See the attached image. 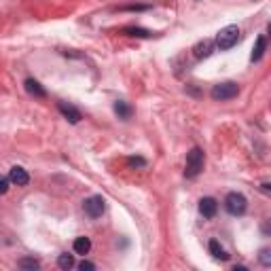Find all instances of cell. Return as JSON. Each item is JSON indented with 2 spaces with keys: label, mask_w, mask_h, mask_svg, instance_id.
Instances as JSON below:
<instances>
[{
  "label": "cell",
  "mask_w": 271,
  "mask_h": 271,
  "mask_svg": "<svg viewBox=\"0 0 271 271\" xmlns=\"http://www.w3.org/2000/svg\"><path fill=\"white\" fill-rule=\"evenodd\" d=\"M204 170V153L199 146H193L187 153V165H184V176L187 178H197Z\"/></svg>",
  "instance_id": "cell-1"
},
{
  "label": "cell",
  "mask_w": 271,
  "mask_h": 271,
  "mask_svg": "<svg viewBox=\"0 0 271 271\" xmlns=\"http://www.w3.org/2000/svg\"><path fill=\"white\" fill-rule=\"evenodd\" d=\"M239 40V28L238 26H224L221 32L216 34V47L221 51H229L231 47H235Z\"/></svg>",
  "instance_id": "cell-2"
},
{
  "label": "cell",
  "mask_w": 271,
  "mask_h": 271,
  "mask_svg": "<svg viewBox=\"0 0 271 271\" xmlns=\"http://www.w3.org/2000/svg\"><path fill=\"white\" fill-rule=\"evenodd\" d=\"M238 94H239V85L233 83V80H224V83H218L210 91L212 100H216V102L233 100V97H238Z\"/></svg>",
  "instance_id": "cell-3"
},
{
  "label": "cell",
  "mask_w": 271,
  "mask_h": 271,
  "mask_svg": "<svg viewBox=\"0 0 271 271\" xmlns=\"http://www.w3.org/2000/svg\"><path fill=\"white\" fill-rule=\"evenodd\" d=\"M246 207H248V199L238 191L229 193L227 197H224V210L231 216H241L246 212Z\"/></svg>",
  "instance_id": "cell-4"
},
{
  "label": "cell",
  "mask_w": 271,
  "mask_h": 271,
  "mask_svg": "<svg viewBox=\"0 0 271 271\" xmlns=\"http://www.w3.org/2000/svg\"><path fill=\"white\" fill-rule=\"evenodd\" d=\"M83 210L89 218H100L104 210H106V201H104L102 195H91V197L83 201Z\"/></svg>",
  "instance_id": "cell-5"
},
{
  "label": "cell",
  "mask_w": 271,
  "mask_h": 271,
  "mask_svg": "<svg viewBox=\"0 0 271 271\" xmlns=\"http://www.w3.org/2000/svg\"><path fill=\"white\" fill-rule=\"evenodd\" d=\"M214 47H216V43H214V40L204 38V40H199V43H195V47H193V55L197 57V60H206V57H210L212 53H214Z\"/></svg>",
  "instance_id": "cell-6"
},
{
  "label": "cell",
  "mask_w": 271,
  "mask_h": 271,
  "mask_svg": "<svg viewBox=\"0 0 271 271\" xmlns=\"http://www.w3.org/2000/svg\"><path fill=\"white\" fill-rule=\"evenodd\" d=\"M218 212V201L214 197H201L199 199V214L204 218H214Z\"/></svg>",
  "instance_id": "cell-7"
},
{
  "label": "cell",
  "mask_w": 271,
  "mask_h": 271,
  "mask_svg": "<svg viewBox=\"0 0 271 271\" xmlns=\"http://www.w3.org/2000/svg\"><path fill=\"white\" fill-rule=\"evenodd\" d=\"M9 178L13 184H17V187H26V184L30 182V174H28L24 168H19V165H13V168L9 170Z\"/></svg>",
  "instance_id": "cell-8"
},
{
  "label": "cell",
  "mask_w": 271,
  "mask_h": 271,
  "mask_svg": "<svg viewBox=\"0 0 271 271\" xmlns=\"http://www.w3.org/2000/svg\"><path fill=\"white\" fill-rule=\"evenodd\" d=\"M57 108H60V112L64 114V117L70 121L72 125H77L80 119H83V114H80V111H77L74 106H70V104H66V102H60L57 104Z\"/></svg>",
  "instance_id": "cell-9"
},
{
  "label": "cell",
  "mask_w": 271,
  "mask_h": 271,
  "mask_svg": "<svg viewBox=\"0 0 271 271\" xmlns=\"http://www.w3.org/2000/svg\"><path fill=\"white\" fill-rule=\"evenodd\" d=\"M24 87H26V91H28V94H30V96H34V97H45V96H47V91L43 89V85H40L36 79H26Z\"/></svg>",
  "instance_id": "cell-10"
},
{
  "label": "cell",
  "mask_w": 271,
  "mask_h": 271,
  "mask_svg": "<svg viewBox=\"0 0 271 271\" xmlns=\"http://www.w3.org/2000/svg\"><path fill=\"white\" fill-rule=\"evenodd\" d=\"M207 250H210V255L218 258V261H229V255H227V250L221 246V241L218 239H210V244H207Z\"/></svg>",
  "instance_id": "cell-11"
},
{
  "label": "cell",
  "mask_w": 271,
  "mask_h": 271,
  "mask_svg": "<svg viewBox=\"0 0 271 271\" xmlns=\"http://www.w3.org/2000/svg\"><path fill=\"white\" fill-rule=\"evenodd\" d=\"M72 248H74V252H77V255H83V256H85V255H87V252L91 250V239L85 238V235H80V238L74 239Z\"/></svg>",
  "instance_id": "cell-12"
},
{
  "label": "cell",
  "mask_w": 271,
  "mask_h": 271,
  "mask_svg": "<svg viewBox=\"0 0 271 271\" xmlns=\"http://www.w3.org/2000/svg\"><path fill=\"white\" fill-rule=\"evenodd\" d=\"M112 108H114V112H117V117H119V119H123V121H128V119L131 117V112H134V111H131L129 104H128V102H123V100H117Z\"/></svg>",
  "instance_id": "cell-13"
},
{
  "label": "cell",
  "mask_w": 271,
  "mask_h": 271,
  "mask_svg": "<svg viewBox=\"0 0 271 271\" xmlns=\"http://www.w3.org/2000/svg\"><path fill=\"white\" fill-rule=\"evenodd\" d=\"M265 49H267V38H265V36H258L256 43H255V49H252L250 60H252V62H258V60H261V57L265 55Z\"/></svg>",
  "instance_id": "cell-14"
},
{
  "label": "cell",
  "mask_w": 271,
  "mask_h": 271,
  "mask_svg": "<svg viewBox=\"0 0 271 271\" xmlns=\"http://www.w3.org/2000/svg\"><path fill=\"white\" fill-rule=\"evenodd\" d=\"M17 267L24 269V271H38L40 269V263L36 261V258H32V256H24V258H19Z\"/></svg>",
  "instance_id": "cell-15"
},
{
  "label": "cell",
  "mask_w": 271,
  "mask_h": 271,
  "mask_svg": "<svg viewBox=\"0 0 271 271\" xmlns=\"http://www.w3.org/2000/svg\"><path fill=\"white\" fill-rule=\"evenodd\" d=\"M57 267L64 269V271L72 269V267H74V255H68V252L60 255V256H57Z\"/></svg>",
  "instance_id": "cell-16"
},
{
  "label": "cell",
  "mask_w": 271,
  "mask_h": 271,
  "mask_svg": "<svg viewBox=\"0 0 271 271\" xmlns=\"http://www.w3.org/2000/svg\"><path fill=\"white\" fill-rule=\"evenodd\" d=\"M123 34H128V36H140V38H148L153 36L148 30H142V28H123Z\"/></svg>",
  "instance_id": "cell-17"
},
{
  "label": "cell",
  "mask_w": 271,
  "mask_h": 271,
  "mask_svg": "<svg viewBox=\"0 0 271 271\" xmlns=\"http://www.w3.org/2000/svg\"><path fill=\"white\" fill-rule=\"evenodd\" d=\"M258 263L263 267H271V248H261L258 250Z\"/></svg>",
  "instance_id": "cell-18"
},
{
  "label": "cell",
  "mask_w": 271,
  "mask_h": 271,
  "mask_svg": "<svg viewBox=\"0 0 271 271\" xmlns=\"http://www.w3.org/2000/svg\"><path fill=\"white\" fill-rule=\"evenodd\" d=\"M128 163H129V168H144V165H146V159L144 157H129Z\"/></svg>",
  "instance_id": "cell-19"
},
{
  "label": "cell",
  "mask_w": 271,
  "mask_h": 271,
  "mask_svg": "<svg viewBox=\"0 0 271 271\" xmlns=\"http://www.w3.org/2000/svg\"><path fill=\"white\" fill-rule=\"evenodd\" d=\"M79 269H80V271H94L96 265L89 263V261H80V263H79Z\"/></svg>",
  "instance_id": "cell-20"
},
{
  "label": "cell",
  "mask_w": 271,
  "mask_h": 271,
  "mask_svg": "<svg viewBox=\"0 0 271 271\" xmlns=\"http://www.w3.org/2000/svg\"><path fill=\"white\" fill-rule=\"evenodd\" d=\"M9 182H11V178H9V176H4L2 180H0V193H2V195L9 191Z\"/></svg>",
  "instance_id": "cell-21"
},
{
  "label": "cell",
  "mask_w": 271,
  "mask_h": 271,
  "mask_svg": "<svg viewBox=\"0 0 271 271\" xmlns=\"http://www.w3.org/2000/svg\"><path fill=\"white\" fill-rule=\"evenodd\" d=\"M261 231H263L265 235H271V218H267V221H263V224H261Z\"/></svg>",
  "instance_id": "cell-22"
},
{
  "label": "cell",
  "mask_w": 271,
  "mask_h": 271,
  "mask_svg": "<svg viewBox=\"0 0 271 271\" xmlns=\"http://www.w3.org/2000/svg\"><path fill=\"white\" fill-rule=\"evenodd\" d=\"M233 271H246V267H244V265H235Z\"/></svg>",
  "instance_id": "cell-23"
},
{
  "label": "cell",
  "mask_w": 271,
  "mask_h": 271,
  "mask_svg": "<svg viewBox=\"0 0 271 271\" xmlns=\"http://www.w3.org/2000/svg\"><path fill=\"white\" fill-rule=\"evenodd\" d=\"M267 32H269V36H271V24L267 26Z\"/></svg>",
  "instance_id": "cell-24"
}]
</instances>
